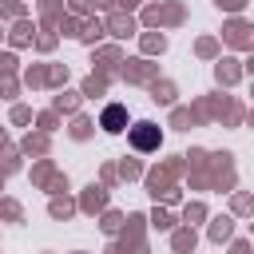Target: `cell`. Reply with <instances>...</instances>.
Instances as JSON below:
<instances>
[{
  "mask_svg": "<svg viewBox=\"0 0 254 254\" xmlns=\"http://www.w3.org/2000/svg\"><path fill=\"white\" fill-rule=\"evenodd\" d=\"M183 167L190 171V190H230L234 187V155L230 151H202L190 147L183 155Z\"/></svg>",
  "mask_w": 254,
  "mask_h": 254,
  "instance_id": "cell-1",
  "label": "cell"
},
{
  "mask_svg": "<svg viewBox=\"0 0 254 254\" xmlns=\"http://www.w3.org/2000/svg\"><path fill=\"white\" fill-rule=\"evenodd\" d=\"M194 123H206V119H218L222 127H238L246 119V107L234 99V95H202L194 107H190Z\"/></svg>",
  "mask_w": 254,
  "mask_h": 254,
  "instance_id": "cell-2",
  "label": "cell"
},
{
  "mask_svg": "<svg viewBox=\"0 0 254 254\" xmlns=\"http://www.w3.org/2000/svg\"><path fill=\"white\" fill-rule=\"evenodd\" d=\"M187 167H183V155L179 159H163L159 167H151L147 171V194L155 198V202H167V206H175L179 202V175H183Z\"/></svg>",
  "mask_w": 254,
  "mask_h": 254,
  "instance_id": "cell-3",
  "label": "cell"
},
{
  "mask_svg": "<svg viewBox=\"0 0 254 254\" xmlns=\"http://www.w3.org/2000/svg\"><path fill=\"white\" fill-rule=\"evenodd\" d=\"M139 20L147 28H179L187 20V4L183 0H159V4H147Z\"/></svg>",
  "mask_w": 254,
  "mask_h": 254,
  "instance_id": "cell-4",
  "label": "cell"
},
{
  "mask_svg": "<svg viewBox=\"0 0 254 254\" xmlns=\"http://www.w3.org/2000/svg\"><path fill=\"white\" fill-rule=\"evenodd\" d=\"M119 246H123V254H151V250H147V214L131 210V214L123 218V226H119Z\"/></svg>",
  "mask_w": 254,
  "mask_h": 254,
  "instance_id": "cell-5",
  "label": "cell"
},
{
  "mask_svg": "<svg viewBox=\"0 0 254 254\" xmlns=\"http://www.w3.org/2000/svg\"><path fill=\"white\" fill-rule=\"evenodd\" d=\"M67 64H32L28 71H24V83L36 91V87H60L64 91V83H67Z\"/></svg>",
  "mask_w": 254,
  "mask_h": 254,
  "instance_id": "cell-6",
  "label": "cell"
},
{
  "mask_svg": "<svg viewBox=\"0 0 254 254\" xmlns=\"http://www.w3.org/2000/svg\"><path fill=\"white\" fill-rule=\"evenodd\" d=\"M32 183H36L40 190H48V194H67V175L56 171L52 159H36V167H32Z\"/></svg>",
  "mask_w": 254,
  "mask_h": 254,
  "instance_id": "cell-7",
  "label": "cell"
},
{
  "mask_svg": "<svg viewBox=\"0 0 254 254\" xmlns=\"http://www.w3.org/2000/svg\"><path fill=\"white\" fill-rule=\"evenodd\" d=\"M127 139H131L135 151H159V147H163V131H159V123H151V119H139L135 127H127Z\"/></svg>",
  "mask_w": 254,
  "mask_h": 254,
  "instance_id": "cell-8",
  "label": "cell"
},
{
  "mask_svg": "<svg viewBox=\"0 0 254 254\" xmlns=\"http://www.w3.org/2000/svg\"><path fill=\"white\" fill-rule=\"evenodd\" d=\"M222 40H226L230 48H238V52H250V48H254V28H250L242 16H234V20L222 24Z\"/></svg>",
  "mask_w": 254,
  "mask_h": 254,
  "instance_id": "cell-9",
  "label": "cell"
},
{
  "mask_svg": "<svg viewBox=\"0 0 254 254\" xmlns=\"http://www.w3.org/2000/svg\"><path fill=\"white\" fill-rule=\"evenodd\" d=\"M119 75L127 83H151V79H159V64H151L147 56H135V60L119 64Z\"/></svg>",
  "mask_w": 254,
  "mask_h": 254,
  "instance_id": "cell-10",
  "label": "cell"
},
{
  "mask_svg": "<svg viewBox=\"0 0 254 254\" xmlns=\"http://www.w3.org/2000/svg\"><path fill=\"white\" fill-rule=\"evenodd\" d=\"M107 202H111V190H107V187H99V183H91V187L79 194L75 210H83V214H103V210H107Z\"/></svg>",
  "mask_w": 254,
  "mask_h": 254,
  "instance_id": "cell-11",
  "label": "cell"
},
{
  "mask_svg": "<svg viewBox=\"0 0 254 254\" xmlns=\"http://www.w3.org/2000/svg\"><path fill=\"white\" fill-rule=\"evenodd\" d=\"M103 28H107L115 40H127V36H135V32H139V20H135L131 12H107Z\"/></svg>",
  "mask_w": 254,
  "mask_h": 254,
  "instance_id": "cell-12",
  "label": "cell"
},
{
  "mask_svg": "<svg viewBox=\"0 0 254 254\" xmlns=\"http://www.w3.org/2000/svg\"><path fill=\"white\" fill-rule=\"evenodd\" d=\"M99 127H103L107 135L127 131V107H123V103H107V107L99 111Z\"/></svg>",
  "mask_w": 254,
  "mask_h": 254,
  "instance_id": "cell-13",
  "label": "cell"
},
{
  "mask_svg": "<svg viewBox=\"0 0 254 254\" xmlns=\"http://www.w3.org/2000/svg\"><path fill=\"white\" fill-rule=\"evenodd\" d=\"M123 64V52H119V44H107V48H95V71H103V75H115V67Z\"/></svg>",
  "mask_w": 254,
  "mask_h": 254,
  "instance_id": "cell-14",
  "label": "cell"
},
{
  "mask_svg": "<svg viewBox=\"0 0 254 254\" xmlns=\"http://www.w3.org/2000/svg\"><path fill=\"white\" fill-rule=\"evenodd\" d=\"M32 40H36V24H32L28 16H24V20H12V28H8V44H12V48H28Z\"/></svg>",
  "mask_w": 254,
  "mask_h": 254,
  "instance_id": "cell-15",
  "label": "cell"
},
{
  "mask_svg": "<svg viewBox=\"0 0 254 254\" xmlns=\"http://www.w3.org/2000/svg\"><path fill=\"white\" fill-rule=\"evenodd\" d=\"M214 79H218L222 87L238 83V79H242V64H238V60H230V56H218V64H214Z\"/></svg>",
  "mask_w": 254,
  "mask_h": 254,
  "instance_id": "cell-16",
  "label": "cell"
},
{
  "mask_svg": "<svg viewBox=\"0 0 254 254\" xmlns=\"http://www.w3.org/2000/svg\"><path fill=\"white\" fill-rule=\"evenodd\" d=\"M194 246H198L194 226H175V230H171V250H175V254H190Z\"/></svg>",
  "mask_w": 254,
  "mask_h": 254,
  "instance_id": "cell-17",
  "label": "cell"
},
{
  "mask_svg": "<svg viewBox=\"0 0 254 254\" xmlns=\"http://www.w3.org/2000/svg\"><path fill=\"white\" fill-rule=\"evenodd\" d=\"M103 36H107V28H103V20H99V16H87V20H79V40H83V44H91V48H95Z\"/></svg>",
  "mask_w": 254,
  "mask_h": 254,
  "instance_id": "cell-18",
  "label": "cell"
},
{
  "mask_svg": "<svg viewBox=\"0 0 254 254\" xmlns=\"http://www.w3.org/2000/svg\"><path fill=\"white\" fill-rule=\"evenodd\" d=\"M107 87H111V75H103V71H91V75L83 79L79 95H83V99H95V95H107Z\"/></svg>",
  "mask_w": 254,
  "mask_h": 254,
  "instance_id": "cell-19",
  "label": "cell"
},
{
  "mask_svg": "<svg viewBox=\"0 0 254 254\" xmlns=\"http://www.w3.org/2000/svg\"><path fill=\"white\" fill-rule=\"evenodd\" d=\"M147 91H151V99H155V103H163V107H171V103H175V95H179V87H175L171 79H151V83H147Z\"/></svg>",
  "mask_w": 254,
  "mask_h": 254,
  "instance_id": "cell-20",
  "label": "cell"
},
{
  "mask_svg": "<svg viewBox=\"0 0 254 254\" xmlns=\"http://www.w3.org/2000/svg\"><path fill=\"white\" fill-rule=\"evenodd\" d=\"M48 147H52V135L36 131V135H24V143H20V155H36V159H44V155H48Z\"/></svg>",
  "mask_w": 254,
  "mask_h": 254,
  "instance_id": "cell-21",
  "label": "cell"
},
{
  "mask_svg": "<svg viewBox=\"0 0 254 254\" xmlns=\"http://www.w3.org/2000/svg\"><path fill=\"white\" fill-rule=\"evenodd\" d=\"M64 16V0H40V28H56Z\"/></svg>",
  "mask_w": 254,
  "mask_h": 254,
  "instance_id": "cell-22",
  "label": "cell"
},
{
  "mask_svg": "<svg viewBox=\"0 0 254 254\" xmlns=\"http://www.w3.org/2000/svg\"><path fill=\"white\" fill-rule=\"evenodd\" d=\"M139 48H143V56H163L167 52V36L163 32H143L139 36Z\"/></svg>",
  "mask_w": 254,
  "mask_h": 254,
  "instance_id": "cell-23",
  "label": "cell"
},
{
  "mask_svg": "<svg viewBox=\"0 0 254 254\" xmlns=\"http://www.w3.org/2000/svg\"><path fill=\"white\" fill-rule=\"evenodd\" d=\"M226 238H234V218L230 214L210 218V242H226Z\"/></svg>",
  "mask_w": 254,
  "mask_h": 254,
  "instance_id": "cell-24",
  "label": "cell"
},
{
  "mask_svg": "<svg viewBox=\"0 0 254 254\" xmlns=\"http://www.w3.org/2000/svg\"><path fill=\"white\" fill-rule=\"evenodd\" d=\"M79 103H83V95H79V91H60V95L52 99V111H67V115H75V111H79Z\"/></svg>",
  "mask_w": 254,
  "mask_h": 254,
  "instance_id": "cell-25",
  "label": "cell"
},
{
  "mask_svg": "<svg viewBox=\"0 0 254 254\" xmlns=\"http://www.w3.org/2000/svg\"><path fill=\"white\" fill-rule=\"evenodd\" d=\"M48 214H52V218H71V214H75V202H71L67 194H52Z\"/></svg>",
  "mask_w": 254,
  "mask_h": 254,
  "instance_id": "cell-26",
  "label": "cell"
},
{
  "mask_svg": "<svg viewBox=\"0 0 254 254\" xmlns=\"http://www.w3.org/2000/svg\"><path fill=\"white\" fill-rule=\"evenodd\" d=\"M147 222H151L155 230H175V214H171V210H163L159 202H155V210L147 214Z\"/></svg>",
  "mask_w": 254,
  "mask_h": 254,
  "instance_id": "cell-27",
  "label": "cell"
},
{
  "mask_svg": "<svg viewBox=\"0 0 254 254\" xmlns=\"http://www.w3.org/2000/svg\"><path fill=\"white\" fill-rule=\"evenodd\" d=\"M194 56H198V60H214V56H218V40H214V36H198V40H194Z\"/></svg>",
  "mask_w": 254,
  "mask_h": 254,
  "instance_id": "cell-28",
  "label": "cell"
},
{
  "mask_svg": "<svg viewBox=\"0 0 254 254\" xmlns=\"http://www.w3.org/2000/svg\"><path fill=\"white\" fill-rule=\"evenodd\" d=\"M115 175H119L123 183H131V179L143 175V167H139V159H119V163H115Z\"/></svg>",
  "mask_w": 254,
  "mask_h": 254,
  "instance_id": "cell-29",
  "label": "cell"
},
{
  "mask_svg": "<svg viewBox=\"0 0 254 254\" xmlns=\"http://www.w3.org/2000/svg\"><path fill=\"white\" fill-rule=\"evenodd\" d=\"M40 52H52L56 44H60V36H56V28H36V40H32Z\"/></svg>",
  "mask_w": 254,
  "mask_h": 254,
  "instance_id": "cell-30",
  "label": "cell"
},
{
  "mask_svg": "<svg viewBox=\"0 0 254 254\" xmlns=\"http://www.w3.org/2000/svg\"><path fill=\"white\" fill-rule=\"evenodd\" d=\"M91 131H95V123H91L87 115H75V119H71V127H67V135H71V139H87Z\"/></svg>",
  "mask_w": 254,
  "mask_h": 254,
  "instance_id": "cell-31",
  "label": "cell"
},
{
  "mask_svg": "<svg viewBox=\"0 0 254 254\" xmlns=\"http://www.w3.org/2000/svg\"><path fill=\"white\" fill-rule=\"evenodd\" d=\"M119 226H123V214L119 210H103L99 214V230L103 234H119Z\"/></svg>",
  "mask_w": 254,
  "mask_h": 254,
  "instance_id": "cell-32",
  "label": "cell"
},
{
  "mask_svg": "<svg viewBox=\"0 0 254 254\" xmlns=\"http://www.w3.org/2000/svg\"><path fill=\"white\" fill-rule=\"evenodd\" d=\"M0 218H4V222H20V218H24V206H20L16 198H0Z\"/></svg>",
  "mask_w": 254,
  "mask_h": 254,
  "instance_id": "cell-33",
  "label": "cell"
},
{
  "mask_svg": "<svg viewBox=\"0 0 254 254\" xmlns=\"http://www.w3.org/2000/svg\"><path fill=\"white\" fill-rule=\"evenodd\" d=\"M171 127H179V131H190V127H194V115H190V107H175V111H171Z\"/></svg>",
  "mask_w": 254,
  "mask_h": 254,
  "instance_id": "cell-34",
  "label": "cell"
},
{
  "mask_svg": "<svg viewBox=\"0 0 254 254\" xmlns=\"http://www.w3.org/2000/svg\"><path fill=\"white\" fill-rule=\"evenodd\" d=\"M206 218V206L202 202H187L183 206V226H194V222H202Z\"/></svg>",
  "mask_w": 254,
  "mask_h": 254,
  "instance_id": "cell-35",
  "label": "cell"
},
{
  "mask_svg": "<svg viewBox=\"0 0 254 254\" xmlns=\"http://www.w3.org/2000/svg\"><path fill=\"white\" fill-rule=\"evenodd\" d=\"M0 20H24V0H0Z\"/></svg>",
  "mask_w": 254,
  "mask_h": 254,
  "instance_id": "cell-36",
  "label": "cell"
},
{
  "mask_svg": "<svg viewBox=\"0 0 254 254\" xmlns=\"http://www.w3.org/2000/svg\"><path fill=\"white\" fill-rule=\"evenodd\" d=\"M250 206H254V198H250V194H246V190H238V194H234V198H230V210H234V214H238V218H246V214H250Z\"/></svg>",
  "mask_w": 254,
  "mask_h": 254,
  "instance_id": "cell-37",
  "label": "cell"
},
{
  "mask_svg": "<svg viewBox=\"0 0 254 254\" xmlns=\"http://www.w3.org/2000/svg\"><path fill=\"white\" fill-rule=\"evenodd\" d=\"M16 67H20V60L12 52H0V79H16Z\"/></svg>",
  "mask_w": 254,
  "mask_h": 254,
  "instance_id": "cell-38",
  "label": "cell"
},
{
  "mask_svg": "<svg viewBox=\"0 0 254 254\" xmlns=\"http://www.w3.org/2000/svg\"><path fill=\"white\" fill-rule=\"evenodd\" d=\"M36 123H40V131H44V135H52V131L60 127V111H40V115H36Z\"/></svg>",
  "mask_w": 254,
  "mask_h": 254,
  "instance_id": "cell-39",
  "label": "cell"
},
{
  "mask_svg": "<svg viewBox=\"0 0 254 254\" xmlns=\"http://www.w3.org/2000/svg\"><path fill=\"white\" fill-rule=\"evenodd\" d=\"M64 36H79V16H60V24H56Z\"/></svg>",
  "mask_w": 254,
  "mask_h": 254,
  "instance_id": "cell-40",
  "label": "cell"
},
{
  "mask_svg": "<svg viewBox=\"0 0 254 254\" xmlns=\"http://www.w3.org/2000/svg\"><path fill=\"white\" fill-rule=\"evenodd\" d=\"M115 183H119V175H115V163H103V171H99V187H107V190H111Z\"/></svg>",
  "mask_w": 254,
  "mask_h": 254,
  "instance_id": "cell-41",
  "label": "cell"
},
{
  "mask_svg": "<svg viewBox=\"0 0 254 254\" xmlns=\"http://www.w3.org/2000/svg\"><path fill=\"white\" fill-rule=\"evenodd\" d=\"M20 95V79H0V99H16Z\"/></svg>",
  "mask_w": 254,
  "mask_h": 254,
  "instance_id": "cell-42",
  "label": "cell"
},
{
  "mask_svg": "<svg viewBox=\"0 0 254 254\" xmlns=\"http://www.w3.org/2000/svg\"><path fill=\"white\" fill-rule=\"evenodd\" d=\"M12 123H32V107L16 103V107H12Z\"/></svg>",
  "mask_w": 254,
  "mask_h": 254,
  "instance_id": "cell-43",
  "label": "cell"
},
{
  "mask_svg": "<svg viewBox=\"0 0 254 254\" xmlns=\"http://www.w3.org/2000/svg\"><path fill=\"white\" fill-rule=\"evenodd\" d=\"M214 8H222V12H242L246 0H214Z\"/></svg>",
  "mask_w": 254,
  "mask_h": 254,
  "instance_id": "cell-44",
  "label": "cell"
},
{
  "mask_svg": "<svg viewBox=\"0 0 254 254\" xmlns=\"http://www.w3.org/2000/svg\"><path fill=\"white\" fill-rule=\"evenodd\" d=\"M230 254H250V242H246V238H238V242L230 246Z\"/></svg>",
  "mask_w": 254,
  "mask_h": 254,
  "instance_id": "cell-45",
  "label": "cell"
},
{
  "mask_svg": "<svg viewBox=\"0 0 254 254\" xmlns=\"http://www.w3.org/2000/svg\"><path fill=\"white\" fill-rule=\"evenodd\" d=\"M115 4H119V12H131V8H135V4H143V0H115Z\"/></svg>",
  "mask_w": 254,
  "mask_h": 254,
  "instance_id": "cell-46",
  "label": "cell"
},
{
  "mask_svg": "<svg viewBox=\"0 0 254 254\" xmlns=\"http://www.w3.org/2000/svg\"><path fill=\"white\" fill-rule=\"evenodd\" d=\"M103 254H123V246H119V242H111V246H107Z\"/></svg>",
  "mask_w": 254,
  "mask_h": 254,
  "instance_id": "cell-47",
  "label": "cell"
},
{
  "mask_svg": "<svg viewBox=\"0 0 254 254\" xmlns=\"http://www.w3.org/2000/svg\"><path fill=\"white\" fill-rule=\"evenodd\" d=\"M8 151V135H4V127H0V155Z\"/></svg>",
  "mask_w": 254,
  "mask_h": 254,
  "instance_id": "cell-48",
  "label": "cell"
},
{
  "mask_svg": "<svg viewBox=\"0 0 254 254\" xmlns=\"http://www.w3.org/2000/svg\"><path fill=\"white\" fill-rule=\"evenodd\" d=\"M0 187H4V171H0Z\"/></svg>",
  "mask_w": 254,
  "mask_h": 254,
  "instance_id": "cell-49",
  "label": "cell"
},
{
  "mask_svg": "<svg viewBox=\"0 0 254 254\" xmlns=\"http://www.w3.org/2000/svg\"><path fill=\"white\" fill-rule=\"evenodd\" d=\"M71 254H87V250H71Z\"/></svg>",
  "mask_w": 254,
  "mask_h": 254,
  "instance_id": "cell-50",
  "label": "cell"
},
{
  "mask_svg": "<svg viewBox=\"0 0 254 254\" xmlns=\"http://www.w3.org/2000/svg\"><path fill=\"white\" fill-rule=\"evenodd\" d=\"M0 36H4V28H0Z\"/></svg>",
  "mask_w": 254,
  "mask_h": 254,
  "instance_id": "cell-51",
  "label": "cell"
}]
</instances>
